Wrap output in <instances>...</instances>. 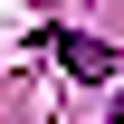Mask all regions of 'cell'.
<instances>
[{
	"label": "cell",
	"instance_id": "6da1fadb",
	"mask_svg": "<svg viewBox=\"0 0 124 124\" xmlns=\"http://www.w3.org/2000/svg\"><path fill=\"white\" fill-rule=\"evenodd\" d=\"M57 67L95 86V77H115V48H105V38H77V29H67V38H57Z\"/></svg>",
	"mask_w": 124,
	"mask_h": 124
},
{
	"label": "cell",
	"instance_id": "7a4b0ae2",
	"mask_svg": "<svg viewBox=\"0 0 124 124\" xmlns=\"http://www.w3.org/2000/svg\"><path fill=\"white\" fill-rule=\"evenodd\" d=\"M115 124H124V86H115Z\"/></svg>",
	"mask_w": 124,
	"mask_h": 124
}]
</instances>
